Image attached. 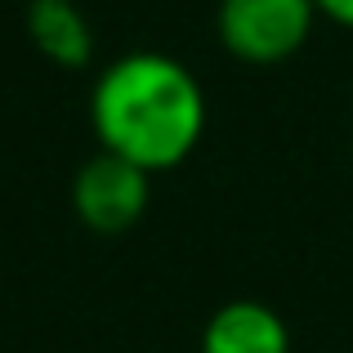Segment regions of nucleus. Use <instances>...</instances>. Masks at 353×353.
<instances>
[{
    "label": "nucleus",
    "instance_id": "nucleus-1",
    "mask_svg": "<svg viewBox=\"0 0 353 353\" xmlns=\"http://www.w3.org/2000/svg\"><path fill=\"white\" fill-rule=\"evenodd\" d=\"M90 125L99 152L125 157L157 179L197 152L206 134V90L174 54H121L94 77Z\"/></svg>",
    "mask_w": 353,
    "mask_h": 353
},
{
    "label": "nucleus",
    "instance_id": "nucleus-2",
    "mask_svg": "<svg viewBox=\"0 0 353 353\" xmlns=\"http://www.w3.org/2000/svg\"><path fill=\"white\" fill-rule=\"evenodd\" d=\"M318 18L313 0H219L215 32L228 59L246 68H282L309 45Z\"/></svg>",
    "mask_w": 353,
    "mask_h": 353
},
{
    "label": "nucleus",
    "instance_id": "nucleus-3",
    "mask_svg": "<svg viewBox=\"0 0 353 353\" xmlns=\"http://www.w3.org/2000/svg\"><path fill=\"white\" fill-rule=\"evenodd\" d=\"M152 206V174L112 152H94L72 174V210L90 233H130Z\"/></svg>",
    "mask_w": 353,
    "mask_h": 353
},
{
    "label": "nucleus",
    "instance_id": "nucleus-4",
    "mask_svg": "<svg viewBox=\"0 0 353 353\" xmlns=\"http://www.w3.org/2000/svg\"><path fill=\"white\" fill-rule=\"evenodd\" d=\"M197 353H291V327L264 300H228L206 318Z\"/></svg>",
    "mask_w": 353,
    "mask_h": 353
},
{
    "label": "nucleus",
    "instance_id": "nucleus-5",
    "mask_svg": "<svg viewBox=\"0 0 353 353\" xmlns=\"http://www.w3.org/2000/svg\"><path fill=\"white\" fill-rule=\"evenodd\" d=\"M27 41L59 72H85L94 63V27L77 0H27Z\"/></svg>",
    "mask_w": 353,
    "mask_h": 353
},
{
    "label": "nucleus",
    "instance_id": "nucleus-6",
    "mask_svg": "<svg viewBox=\"0 0 353 353\" xmlns=\"http://www.w3.org/2000/svg\"><path fill=\"white\" fill-rule=\"evenodd\" d=\"M313 5H318L322 18H331L336 27H349L353 32V0H313Z\"/></svg>",
    "mask_w": 353,
    "mask_h": 353
}]
</instances>
